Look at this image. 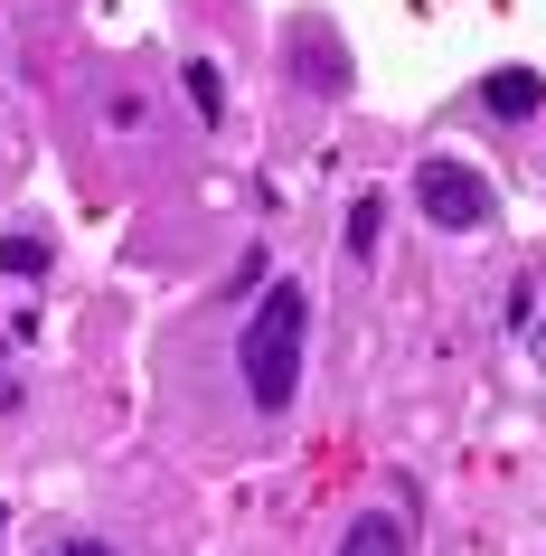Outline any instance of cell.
<instances>
[{
	"mask_svg": "<svg viewBox=\"0 0 546 556\" xmlns=\"http://www.w3.org/2000/svg\"><path fill=\"white\" fill-rule=\"evenodd\" d=\"M302 340H312V293L302 283H274L245 312V330H236V378H245L255 415H283L302 396Z\"/></svg>",
	"mask_w": 546,
	"mask_h": 556,
	"instance_id": "1",
	"label": "cell"
},
{
	"mask_svg": "<svg viewBox=\"0 0 546 556\" xmlns=\"http://www.w3.org/2000/svg\"><path fill=\"white\" fill-rule=\"evenodd\" d=\"M537 368H546V330H537Z\"/></svg>",
	"mask_w": 546,
	"mask_h": 556,
	"instance_id": "10",
	"label": "cell"
},
{
	"mask_svg": "<svg viewBox=\"0 0 546 556\" xmlns=\"http://www.w3.org/2000/svg\"><path fill=\"white\" fill-rule=\"evenodd\" d=\"M340 556H405V519L396 509H358L340 528Z\"/></svg>",
	"mask_w": 546,
	"mask_h": 556,
	"instance_id": "4",
	"label": "cell"
},
{
	"mask_svg": "<svg viewBox=\"0 0 546 556\" xmlns=\"http://www.w3.org/2000/svg\"><path fill=\"white\" fill-rule=\"evenodd\" d=\"M377 236H386V199L368 189V199H348V255L368 264V255H377Z\"/></svg>",
	"mask_w": 546,
	"mask_h": 556,
	"instance_id": "7",
	"label": "cell"
},
{
	"mask_svg": "<svg viewBox=\"0 0 546 556\" xmlns=\"http://www.w3.org/2000/svg\"><path fill=\"white\" fill-rule=\"evenodd\" d=\"M48 264H58V245H48V236H38V227H20V236H0V274H10V283H38V274H48Z\"/></svg>",
	"mask_w": 546,
	"mask_h": 556,
	"instance_id": "5",
	"label": "cell"
},
{
	"mask_svg": "<svg viewBox=\"0 0 546 556\" xmlns=\"http://www.w3.org/2000/svg\"><path fill=\"white\" fill-rule=\"evenodd\" d=\"M537 104H546V86L528 76V66H490V76H481V114H499V123H528Z\"/></svg>",
	"mask_w": 546,
	"mask_h": 556,
	"instance_id": "3",
	"label": "cell"
},
{
	"mask_svg": "<svg viewBox=\"0 0 546 556\" xmlns=\"http://www.w3.org/2000/svg\"><path fill=\"white\" fill-rule=\"evenodd\" d=\"M0 538H10V500H0Z\"/></svg>",
	"mask_w": 546,
	"mask_h": 556,
	"instance_id": "9",
	"label": "cell"
},
{
	"mask_svg": "<svg viewBox=\"0 0 546 556\" xmlns=\"http://www.w3.org/2000/svg\"><path fill=\"white\" fill-rule=\"evenodd\" d=\"M415 207H424L443 236H471V227H490V179L471 170V161L424 151V161H415Z\"/></svg>",
	"mask_w": 546,
	"mask_h": 556,
	"instance_id": "2",
	"label": "cell"
},
{
	"mask_svg": "<svg viewBox=\"0 0 546 556\" xmlns=\"http://www.w3.org/2000/svg\"><path fill=\"white\" fill-rule=\"evenodd\" d=\"M179 76H189V104H199V123H227V76H217V66H207V58H189Z\"/></svg>",
	"mask_w": 546,
	"mask_h": 556,
	"instance_id": "6",
	"label": "cell"
},
{
	"mask_svg": "<svg viewBox=\"0 0 546 556\" xmlns=\"http://www.w3.org/2000/svg\"><path fill=\"white\" fill-rule=\"evenodd\" d=\"M48 556H114L104 538H66V547H48Z\"/></svg>",
	"mask_w": 546,
	"mask_h": 556,
	"instance_id": "8",
	"label": "cell"
}]
</instances>
